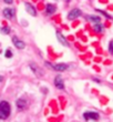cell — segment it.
I'll return each instance as SVG.
<instances>
[{"instance_id":"6da1fadb","label":"cell","mask_w":113,"mask_h":122,"mask_svg":"<svg viewBox=\"0 0 113 122\" xmlns=\"http://www.w3.org/2000/svg\"><path fill=\"white\" fill-rule=\"evenodd\" d=\"M10 112H11V107L9 102L7 101H1L0 102V119L6 120L9 118Z\"/></svg>"},{"instance_id":"7a4b0ae2","label":"cell","mask_w":113,"mask_h":122,"mask_svg":"<svg viewBox=\"0 0 113 122\" xmlns=\"http://www.w3.org/2000/svg\"><path fill=\"white\" fill-rule=\"evenodd\" d=\"M45 64L48 66V67H50L51 69H53V70L55 71H59V72H62V71H65L67 69H68V64L65 63H57V64H51L49 63V62H45Z\"/></svg>"},{"instance_id":"3957f363","label":"cell","mask_w":113,"mask_h":122,"mask_svg":"<svg viewBox=\"0 0 113 122\" xmlns=\"http://www.w3.org/2000/svg\"><path fill=\"white\" fill-rule=\"evenodd\" d=\"M83 118L85 121H89V120H93V121H97V120L100 119V116L98 112H93V111H88V112L83 113Z\"/></svg>"},{"instance_id":"277c9868","label":"cell","mask_w":113,"mask_h":122,"mask_svg":"<svg viewBox=\"0 0 113 122\" xmlns=\"http://www.w3.org/2000/svg\"><path fill=\"white\" fill-rule=\"evenodd\" d=\"M82 15L80 9H78V8H74V9H72L70 12L68 13V19L69 20H74L77 19L78 17H80Z\"/></svg>"},{"instance_id":"5b68a950","label":"cell","mask_w":113,"mask_h":122,"mask_svg":"<svg viewBox=\"0 0 113 122\" xmlns=\"http://www.w3.org/2000/svg\"><path fill=\"white\" fill-rule=\"evenodd\" d=\"M3 13V17L7 18V19H12L13 17H15V9L12 8H6V9L2 11Z\"/></svg>"},{"instance_id":"8992f818","label":"cell","mask_w":113,"mask_h":122,"mask_svg":"<svg viewBox=\"0 0 113 122\" xmlns=\"http://www.w3.org/2000/svg\"><path fill=\"white\" fill-rule=\"evenodd\" d=\"M54 86L58 89H60V90H63L64 89V82H63V80H62V78L60 77V76H57L54 79Z\"/></svg>"},{"instance_id":"52a82bcc","label":"cell","mask_w":113,"mask_h":122,"mask_svg":"<svg viewBox=\"0 0 113 122\" xmlns=\"http://www.w3.org/2000/svg\"><path fill=\"white\" fill-rule=\"evenodd\" d=\"M12 42H13V45H15V47L18 48V49H23L25 47H26V43H25L22 40L16 38V37H13L12 38Z\"/></svg>"},{"instance_id":"ba28073f","label":"cell","mask_w":113,"mask_h":122,"mask_svg":"<svg viewBox=\"0 0 113 122\" xmlns=\"http://www.w3.org/2000/svg\"><path fill=\"white\" fill-rule=\"evenodd\" d=\"M25 8H26V10L31 15V16H33V17L37 16V11H36V9H34V7H33L31 3L26 2L25 3Z\"/></svg>"},{"instance_id":"9c48e42d","label":"cell","mask_w":113,"mask_h":122,"mask_svg":"<svg viewBox=\"0 0 113 122\" xmlns=\"http://www.w3.org/2000/svg\"><path fill=\"white\" fill-rule=\"evenodd\" d=\"M16 106L17 108L19 110H23V109H26V107H27V101L25 99H22V98H20V99H18L16 101Z\"/></svg>"},{"instance_id":"30bf717a","label":"cell","mask_w":113,"mask_h":122,"mask_svg":"<svg viewBox=\"0 0 113 122\" xmlns=\"http://www.w3.org/2000/svg\"><path fill=\"white\" fill-rule=\"evenodd\" d=\"M57 38H58L59 42H61V43L64 46V47H68V46H69L68 41H67V39L64 38V36L62 35L60 31H57Z\"/></svg>"},{"instance_id":"8fae6325","label":"cell","mask_w":113,"mask_h":122,"mask_svg":"<svg viewBox=\"0 0 113 122\" xmlns=\"http://www.w3.org/2000/svg\"><path fill=\"white\" fill-rule=\"evenodd\" d=\"M45 10H47V13H48V15H52V13L55 12L57 7H55L54 5H52V3H48V5H47V8H45Z\"/></svg>"},{"instance_id":"7c38bea8","label":"cell","mask_w":113,"mask_h":122,"mask_svg":"<svg viewBox=\"0 0 113 122\" xmlns=\"http://www.w3.org/2000/svg\"><path fill=\"white\" fill-rule=\"evenodd\" d=\"M30 68L32 69V71H33V72H34L36 74H38V76H42V71H40V68H39L37 64L30 63Z\"/></svg>"},{"instance_id":"4fadbf2b","label":"cell","mask_w":113,"mask_h":122,"mask_svg":"<svg viewBox=\"0 0 113 122\" xmlns=\"http://www.w3.org/2000/svg\"><path fill=\"white\" fill-rule=\"evenodd\" d=\"M87 19L92 21V22H94V23H100V21H101L100 17H97V16H88Z\"/></svg>"},{"instance_id":"5bb4252c","label":"cell","mask_w":113,"mask_h":122,"mask_svg":"<svg viewBox=\"0 0 113 122\" xmlns=\"http://www.w3.org/2000/svg\"><path fill=\"white\" fill-rule=\"evenodd\" d=\"M94 30L97 32H102L103 31V26H102L101 23H95V25H94Z\"/></svg>"},{"instance_id":"9a60e30c","label":"cell","mask_w":113,"mask_h":122,"mask_svg":"<svg viewBox=\"0 0 113 122\" xmlns=\"http://www.w3.org/2000/svg\"><path fill=\"white\" fill-rule=\"evenodd\" d=\"M0 31H1V33H3V35H8L10 32V28H8V27H2V28L0 29Z\"/></svg>"},{"instance_id":"2e32d148","label":"cell","mask_w":113,"mask_h":122,"mask_svg":"<svg viewBox=\"0 0 113 122\" xmlns=\"http://www.w3.org/2000/svg\"><path fill=\"white\" fill-rule=\"evenodd\" d=\"M97 11H98V12H100L101 15H103V16L105 17V18H108V19H112V17H111L109 13L105 12V11H103V10H97Z\"/></svg>"},{"instance_id":"e0dca14e","label":"cell","mask_w":113,"mask_h":122,"mask_svg":"<svg viewBox=\"0 0 113 122\" xmlns=\"http://www.w3.org/2000/svg\"><path fill=\"white\" fill-rule=\"evenodd\" d=\"M109 51H110L111 55H113V40L110 41V43H109Z\"/></svg>"},{"instance_id":"ac0fdd59","label":"cell","mask_w":113,"mask_h":122,"mask_svg":"<svg viewBox=\"0 0 113 122\" xmlns=\"http://www.w3.org/2000/svg\"><path fill=\"white\" fill-rule=\"evenodd\" d=\"M5 56H6V58H11V57H12V52L10 51V50H7Z\"/></svg>"},{"instance_id":"d6986e66","label":"cell","mask_w":113,"mask_h":122,"mask_svg":"<svg viewBox=\"0 0 113 122\" xmlns=\"http://www.w3.org/2000/svg\"><path fill=\"white\" fill-rule=\"evenodd\" d=\"M3 1H5L6 3H8V5H10V3H12L13 0H3Z\"/></svg>"},{"instance_id":"ffe728a7","label":"cell","mask_w":113,"mask_h":122,"mask_svg":"<svg viewBox=\"0 0 113 122\" xmlns=\"http://www.w3.org/2000/svg\"><path fill=\"white\" fill-rule=\"evenodd\" d=\"M2 79H3V78L1 77V76H0V81H2Z\"/></svg>"}]
</instances>
